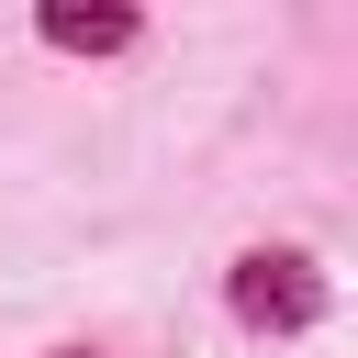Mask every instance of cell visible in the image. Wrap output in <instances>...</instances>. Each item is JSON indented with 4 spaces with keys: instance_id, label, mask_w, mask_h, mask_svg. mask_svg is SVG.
Masks as SVG:
<instances>
[{
    "instance_id": "obj_2",
    "label": "cell",
    "mask_w": 358,
    "mask_h": 358,
    "mask_svg": "<svg viewBox=\"0 0 358 358\" xmlns=\"http://www.w3.org/2000/svg\"><path fill=\"white\" fill-rule=\"evenodd\" d=\"M134 34V11H45V45H67V56H112Z\"/></svg>"
},
{
    "instance_id": "obj_1",
    "label": "cell",
    "mask_w": 358,
    "mask_h": 358,
    "mask_svg": "<svg viewBox=\"0 0 358 358\" xmlns=\"http://www.w3.org/2000/svg\"><path fill=\"white\" fill-rule=\"evenodd\" d=\"M313 302H324V291H313L302 257H246V268H235V313H246V324H313Z\"/></svg>"
}]
</instances>
